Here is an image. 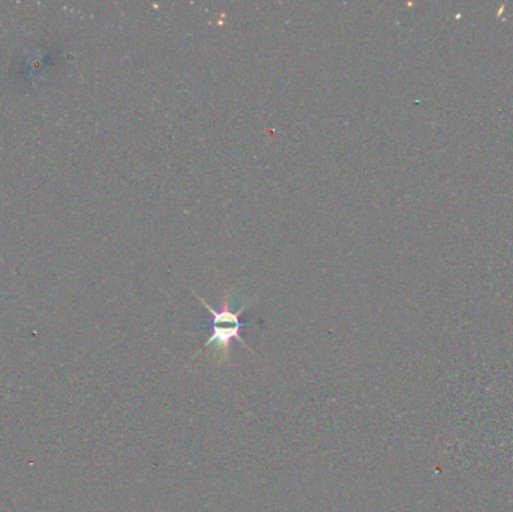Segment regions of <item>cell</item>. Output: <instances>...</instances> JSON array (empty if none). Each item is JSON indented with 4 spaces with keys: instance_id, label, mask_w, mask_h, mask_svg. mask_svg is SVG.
I'll list each match as a JSON object with an SVG mask.
<instances>
[{
    "instance_id": "cell-1",
    "label": "cell",
    "mask_w": 513,
    "mask_h": 512,
    "mask_svg": "<svg viewBox=\"0 0 513 512\" xmlns=\"http://www.w3.org/2000/svg\"><path fill=\"white\" fill-rule=\"evenodd\" d=\"M195 296L200 299L202 304L206 307V310L211 312L213 317L212 335L207 338V341L204 343V346L202 347L200 352L206 350L207 347H213L215 354L218 357V362L223 364L230 357V346H232L233 340H237L240 344H242V346L249 349L245 340L240 337V332H242V329L246 326V323L240 320V314H242L246 305H242L237 311H234L232 307H230L228 298H224L221 310H213L203 298H200L198 295Z\"/></svg>"
}]
</instances>
